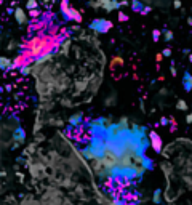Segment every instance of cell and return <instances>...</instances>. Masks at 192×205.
<instances>
[{"mask_svg": "<svg viewBox=\"0 0 192 205\" xmlns=\"http://www.w3.org/2000/svg\"><path fill=\"white\" fill-rule=\"evenodd\" d=\"M59 10H61V15H63V18H64L66 21H75V23H80V21H82L80 13H77L74 8H71L69 0H61Z\"/></svg>", "mask_w": 192, "mask_h": 205, "instance_id": "cell-1", "label": "cell"}, {"mask_svg": "<svg viewBox=\"0 0 192 205\" xmlns=\"http://www.w3.org/2000/svg\"><path fill=\"white\" fill-rule=\"evenodd\" d=\"M88 27L94 34H106L112 29V23L106 18H96L88 24Z\"/></svg>", "mask_w": 192, "mask_h": 205, "instance_id": "cell-2", "label": "cell"}, {"mask_svg": "<svg viewBox=\"0 0 192 205\" xmlns=\"http://www.w3.org/2000/svg\"><path fill=\"white\" fill-rule=\"evenodd\" d=\"M15 19H16V23L19 24V26H24V24H27L29 23V16H27V13H26V10L24 8H19V7H16L15 8Z\"/></svg>", "mask_w": 192, "mask_h": 205, "instance_id": "cell-3", "label": "cell"}, {"mask_svg": "<svg viewBox=\"0 0 192 205\" xmlns=\"http://www.w3.org/2000/svg\"><path fill=\"white\" fill-rule=\"evenodd\" d=\"M149 138H150V144H152V149H154V151L159 154V152H162V138H160V136L155 133V131H150L149 133Z\"/></svg>", "mask_w": 192, "mask_h": 205, "instance_id": "cell-4", "label": "cell"}, {"mask_svg": "<svg viewBox=\"0 0 192 205\" xmlns=\"http://www.w3.org/2000/svg\"><path fill=\"white\" fill-rule=\"evenodd\" d=\"M183 87H184V90L186 91H190L192 90V74L190 72H184V75H183Z\"/></svg>", "mask_w": 192, "mask_h": 205, "instance_id": "cell-5", "label": "cell"}, {"mask_svg": "<svg viewBox=\"0 0 192 205\" xmlns=\"http://www.w3.org/2000/svg\"><path fill=\"white\" fill-rule=\"evenodd\" d=\"M130 7H131V10L134 13H144V10H146V7H144V3L141 2V0H131Z\"/></svg>", "mask_w": 192, "mask_h": 205, "instance_id": "cell-6", "label": "cell"}, {"mask_svg": "<svg viewBox=\"0 0 192 205\" xmlns=\"http://www.w3.org/2000/svg\"><path fill=\"white\" fill-rule=\"evenodd\" d=\"M0 67H2V71H10L13 69V61L7 56H2L0 58Z\"/></svg>", "mask_w": 192, "mask_h": 205, "instance_id": "cell-7", "label": "cell"}, {"mask_svg": "<svg viewBox=\"0 0 192 205\" xmlns=\"http://www.w3.org/2000/svg\"><path fill=\"white\" fill-rule=\"evenodd\" d=\"M120 7H122V3L119 2V0H111V2H109L107 5H104V7H103V10H106V11L109 13V11H114V10H119Z\"/></svg>", "mask_w": 192, "mask_h": 205, "instance_id": "cell-8", "label": "cell"}, {"mask_svg": "<svg viewBox=\"0 0 192 205\" xmlns=\"http://www.w3.org/2000/svg\"><path fill=\"white\" fill-rule=\"evenodd\" d=\"M26 8L29 10V11L38 8V0H26Z\"/></svg>", "mask_w": 192, "mask_h": 205, "instance_id": "cell-9", "label": "cell"}, {"mask_svg": "<svg viewBox=\"0 0 192 205\" xmlns=\"http://www.w3.org/2000/svg\"><path fill=\"white\" fill-rule=\"evenodd\" d=\"M163 38H165V42H171V40H173V32L170 29L163 31Z\"/></svg>", "mask_w": 192, "mask_h": 205, "instance_id": "cell-10", "label": "cell"}, {"mask_svg": "<svg viewBox=\"0 0 192 205\" xmlns=\"http://www.w3.org/2000/svg\"><path fill=\"white\" fill-rule=\"evenodd\" d=\"M176 107L179 109V111H186V109H187V103L183 101V100H179V101H178V104H176Z\"/></svg>", "mask_w": 192, "mask_h": 205, "instance_id": "cell-11", "label": "cell"}, {"mask_svg": "<svg viewBox=\"0 0 192 205\" xmlns=\"http://www.w3.org/2000/svg\"><path fill=\"white\" fill-rule=\"evenodd\" d=\"M160 37H162V32H160L159 29H154V31H152V38H154V42H159Z\"/></svg>", "mask_w": 192, "mask_h": 205, "instance_id": "cell-12", "label": "cell"}, {"mask_svg": "<svg viewBox=\"0 0 192 205\" xmlns=\"http://www.w3.org/2000/svg\"><path fill=\"white\" fill-rule=\"evenodd\" d=\"M38 15H40V10H38V8H35V10H31V11H29V16H32V18H37Z\"/></svg>", "mask_w": 192, "mask_h": 205, "instance_id": "cell-13", "label": "cell"}, {"mask_svg": "<svg viewBox=\"0 0 192 205\" xmlns=\"http://www.w3.org/2000/svg\"><path fill=\"white\" fill-rule=\"evenodd\" d=\"M119 19H120V21H127V19H128V16L125 15V13H122V11H119Z\"/></svg>", "mask_w": 192, "mask_h": 205, "instance_id": "cell-14", "label": "cell"}, {"mask_svg": "<svg viewBox=\"0 0 192 205\" xmlns=\"http://www.w3.org/2000/svg\"><path fill=\"white\" fill-rule=\"evenodd\" d=\"M162 53H163V56H165V58H170V56H171V50H170V48H165Z\"/></svg>", "mask_w": 192, "mask_h": 205, "instance_id": "cell-15", "label": "cell"}, {"mask_svg": "<svg viewBox=\"0 0 192 205\" xmlns=\"http://www.w3.org/2000/svg\"><path fill=\"white\" fill-rule=\"evenodd\" d=\"M19 69H21V74H23V75L29 74V67H27V66H23V67H19Z\"/></svg>", "mask_w": 192, "mask_h": 205, "instance_id": "cell-16", "label": "cell"}, {"mask_svg": "<svg viewBox=\"0 0 192 205\" xmlns=\"http://www.w3.org/2000/svg\"><path fill=\"white\" fill-rule=\"evenodd\" d=\"M154 202H160V191H155V194H154Z\"/></svg>", "mask_w": 192, "mask_h": 205, "instance_id": "cell-17", "label": "cell"}, {"mask_svg": "<svg viewBox=\"0 0 192 205\" xmlns=\"http://www.w3.org/2000/svg\"><path fill=\"white\" fill-rule=\"evenodd\" d=\"M173 7H174V8H181V0H174Z\"/></svg>", "mask_w": 192, "mask_h": 205, "instance_id": "cell-18", "label": "cell"}, {"mask_svg": "<svg viewBox=\"0 0 192 205\" xmlns=\"http://www.w3.org/2000/svg\"><path fill=\"white\" fill-rule=\"evenodd\" d=\"M160 124H162V125H167V124H168V119H167V117H163V119L160 120Z\"/></svg>", "mask_w": 192, "mask_h": 205, "instance_id": "cell-19", "label": "cell"}, {"mask_svg": "<svg viewBox=\"0 0 192 205\" xmlns=\"http://www.w3.org/2000/svg\"><path fill=\"white\" fill-rule=\"evenodd\" d=\"M162 58H165V56H163V53H159L157 56H155V59H157V61H162Z\"/></svg>", "mask_w": 192, "mask_h": 205, "instance_id": "cell-20", "label": "cell"}, {"mask_svg": "<svg viewBox=\"0 0 192 205\" xmlns=\"http://www.w3.org/2000/svg\"><path fill=\"white\" fill-rule=\"evenodd\" d=\"M7 13H8V15H15V8H11V7H10V8L7 10Z\"/></svg>", "mask_w": 192, "mask_h": 205, "instance_id": "cell-21", "label": "cell"}, {"mask_svg": "<svg viewBox=\"0 0 192 205\" xmlns=\"http://www.w3.org/2000/svg\"><path fill=\"white\" fill-rule=\"evenodd\" d=\"M186 120H187V124H192V112L187 115V119H186Z\"/></svg>", "mask_w": 192, "mask_h": 205, "instance_id": "cell-22", "label": "cell"}, {"mask_svg": "<svg viewBox=\"0 0 192 205\" xmlns=\"http://www.w3.org/2000/svg\"><path fill=\"white\" fill-rule=\"evenodd\" d=\"M150 10H152V7H146V10H144V13H149Z\"/></svg>", "mask_w": 192, "mask_h": 205, "instance_id": "cell-23", "label": "cell"}, {"mask_svg": "<svg viewBox=\"0 0 192 205\" xmlns=\"http://www.w3.org/2000/svg\"><path fill=\"white\" fill-rule=\"evenodd\" d=\"M187 24H189V26H192V18H187Z\"/></svg>", "mask_w": 192, "mask_h": 205, "instance_id": "cell-24", "label": "cell"}]
</instances>
